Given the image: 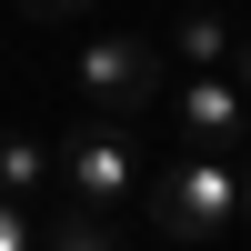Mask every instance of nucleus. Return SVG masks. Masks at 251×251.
I'll use <instances>...</instances> for the list:
<instances>
[{"label":"nucleus","instance_id":"obj_1","mask_svg":"<svg viewBox=\"0 0 251 251\" xmlns=\"http://www.w3.org/2000/svg\"><path fill=\"white\" fill-rule=\"evenodd\" d=\"M161 100H171L161 30H91V50H80V111L91 121H141Z\"/></svg>","mask_w":251,"mask_h":251},{"label":"nucleus","instance_id":"obj_2","mask_svg":"<svg viewBox=\"0 0 251 251\" xmlns=\"http://www.w3.org/2000/svg\"><path fill=\"white\" fill-rule=\"evenodd\" d=\"M231 201H241L231 151H181L171 171L141 181V211H151V231H161V241H211L221 221H231Z\"/></svg>","mask_w":251,"mask_h":251},{"label":"nucleus","instance_id":"obj_3","mask_svg":"<svg viewBox=\"0 0 251 251\" xmlns=\"http://www.w3.org/2000/svg\"><path fill=\"white\" fill-rule=\"evenodd\" d=\"M50 151H60V191H71L80 211L141 201V141H131V121H80V131L50 141Z\"/></svg>","mask_w":251,"mask_h":251},{"label":"nucleus","instance_id":"obj_4","mask_svg":"<svg viewBox=\"0 0 251 251\" xmlns=\"http://www.w3.org/2000/svg\"><path fill=\"white\" fill-rule=\"evenodd\" d=\"M161 111L181 121V141H191V151H231V141L251 131V91L231 71H191V80H171V100H161Z\"/></svg>","mask_w":251,"mask_h":251},{"label":"nucleus","instance_id":"obj_5","mask_svg":"<svg viewBox=\"0 0 251 251\" xmlns=\"http://www.w3.org/2000/svg\"><path fill=\"white\" fill-rule=\"evenodd\" d=\"M161 50L181 60V71H231V50H241V30L221 20V0H191V10L161 30Z\"/></svg>","mask_w":251,"mask_h":251},{"label":"nucleus","instance_id":"obj_6","mask_svg":"<svg viewBox=\"0 0 251 251\" xmlns=\"http://www.w3.org/2000/svg\"><path fill=\"white\" fill-rule=\"evenodd\" d=\"M40 191H60V151L30 131H0V201H40Z\"/></svg>","mask_w":251,"mask_h":251},{"label":"nucleus","instance_id":"obj_7","mask_svg":"<svg viewBox=\"0 0 251 251\" xmlns=\"http://www.w3.org/2000/svg\"><path fill=\"white\" fill-rule=\"evenodd\" d=\"M40 251H121L111 211H80V201H60L50 221H40Z\"/></svg>","mask_w":251,"mask_h":251},{"label":"nucleus","instance_id":"obj_8","mask_svg":"<svg viewBox=\"0 0 251 251\" xmlns=\"http://www.w3.org/2000/svg\"><path fill=\"white\" fill-rule=\"evenodd\" d=\"M0 251H40V211L30 201H0Z\"/></svg>","mask_w":251,"mask_h":251},{"label":"nucleus","instance_id":"obj_9","mask_svg":"<svg viewBox=\"0 0 251 251\" xmlns=\"http://www.w3.org/2000/svg\"><path fill=\"white\" fill-rule=\"evenodd\" d=\"M10 10H20V20H100L111 0H10Z\"/></svg>","mask_w":251,"mask_h":251},{"label":"nucleus","instance_id":"obj_10","mask_svg":"<svg viewBox=\"0 0 251 251\" xmlns=\"http://www.w3.org/2000/svg\"><path fill=\"white\" fill-rule=\"evenodd\" d=\"M231 80H241V91H251V30H241V50H231Z\"/></svg>","mask_w":251,"mask_h":251},{"label":"nucleus","instance_id":"obj_11","mask_svg":"<svg viewBox=\"0 0 251 251\" xmlns=\"http://www.w3.org/2000/svg\"><path fill=\"white\" fill-rule=\"evenodd\" d=\"M231 221H251V171H241V201H231Z\"/></svg>","mask_w":251,"mask_h":251}]
</instances>
